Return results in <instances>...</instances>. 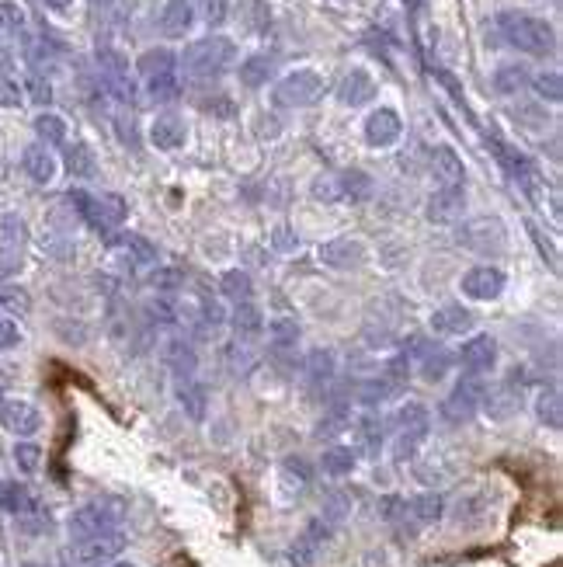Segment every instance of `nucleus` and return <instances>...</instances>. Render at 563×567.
Segmentation results:
<instances>
[{
	"label": "nucleus",
	"mask_w": 563,
	"mask_h": 567,
	"mask_svg": "<svg viewBox=\"0 0 563 567\" xmlns=\"http://www.w3.org/2000/svg\"><path fill=\"white\" fill-rule=\"evenodd\" d=\"M497 32L508 46L522 49L529 56H553L557 53V32H553L550 21L532 18L522 11H504L497 14Z\"/></svg>",
	"instance_id": "nucleus-1"
},
{
	"label": "nucleus",
	"mask_w": 563,
	"mask_h": 567,
	"mask_svg": "<svg viewBox=\"0 0 563 567\" xmlns=\"http://www.w3.org/2000/svg\"><path fill=\"white\" fill-rule=\"evenodd\" d=\"M428 428H431V411L418 401L404 404L393 418V460L407 463L418 456V449L428 439Z\"/></svg>",
	"instance_id": "nucleus-2"
},
{
	"label": "nucleus",
	"mask_w": 563,
	"mask_h": 567,
	"mask_svg": "<svg viewBox=\"0 0 563 567\" xmlns=\"http://www.w3.org/2000/svg\"><path fill=\"white\" fill-rule=\"evenodd\" d=\"M126 515V505L115 498H94L87 505H80L77 512L67 519V529L73 540H87V536H101V533H115V526Z\"/></svg>",
	"instance_id": "nucleus-3"
},
{
	"label": "nucleus",
	"mask_w": 563,
	"mask_h": 567,
	"mask_svg": "<svg viewBox=\"0 0 563 567\" xmlns=\"http://www.w3.org/2000/svg\"><path fill=\"white\" fill-rule=\"evenodd\" d=\"M237 56V46L223 35H209V39H199L185 49V74L192 77H219Z\"/></svg>",
	"instance_id": "nucleus-4"
},
{
	"label": "nucleus",
	"mask_w": 563,
	"mask_h": 567,
	"mask_svg": "<svg viewBox=\"0 0 563 567\" xmlns=\"http://www.w3.org/2000/svg\"><path fill=\"white\" fill-rule=\"evenodd\" d=\"M126 550V536L115 529V533L87 536V540H73L63 550V567H105Z\"/></svg>",
	"instance_id": "nucleus-5"
},
{
	"label": "nucleus",
	"mask_w": 563,
	"mask_h": 567,
	"mask_svg": "<svg viewBox=\"0 0 563 567\" xmlns=\"http://www.w3.org/2000/svg\"><path fill=\"white\" fill-rule=\"evenodd\" d=\"M383 515L390 522H411V526H435L445 515V498L438 491L414 494V498H386Z\"/></svg>",
	"instance_id": "nucleus-6"
},
{
	"label": "nucleus",
	"mask_w": 563,
	"mask_h": 567,
	"mask_svg": "<svg viewBox=\"0 0 563 567\" xmlns=\"http://www.w3.org/2000/svg\"><path fill=\"white\" fill-rule=\"evenodd\" d=\"M70 202L80 209L87 223H91L98 234L112 237L119 230V223L126 220V202L119 195H87V192H70Z\"/></svg>",
	"instance_id": "nucleus-7"
},
{
	"label": "nucleus",
	"mask_w": 563,
	"mask_h": 567,
	"mask_svg": "<svg viewBox=\"0 0 563 567\" xmlns=\"http://www.w3.org/2000/svg\"><path fill=\"white\" fill-rule=\"evenodd\" d=\"M484 397H487V383L480 380V376H463V380L449 390V397L438 407V414H442L449 425H466V421L484 407Z\"/></svg>",
	"instance_id": "nucleus-8"
},
{
	"label": "nucleus",
	"mask_w": 563,
	"mask_h": 567,
	"mask_svg": "<svg viewBox=\"0 0 563 567\" xmlns=\"http://www.w3.org/2000/svg\"><path fill=\"white\" fill-rule=\"evenodd\" d=\"M407 387V359L404 355H397V359H390L383 366V373L372 376V380H365L362 387H358V404L362 407H383L386 401H393V397H400V390Z\"/></svg>",
	"instance_id": "nucleus-9"
},
{
	"label": "nucleus",
	"mask_w": 563,
	"mask_h": 567,
	"mask_svg": "<svg viewBox=\"0 0 563 567\" xmlns=\"http://www.w3.org/2000/svg\"><path fill=\"white\" fill-rule=\"evenodd\" d=\"M459 244L473 254L497 258V254L508 251V230H504V223L497 216H477V220H466L459 227Z\"/></svg>",
	"instance_id": "nucleus-10"
},
{
	"label": "nucleus",
	"mask_w": 563,
	"mask_h": 567,
	"mask_svg": "<svg viewBox=\"0 0 563 567\" xmlns=\"http://www.w3.org/2000/svg\"><path fill=\"white\" fill-rule=\"evenodd\" d=\"M324 91L327 84L317 70H292V74H285L279 87H275V101H279L282 108H310L324 98Z\"/></svg>",
	"instance_id": "nucleus-11"
},
{
	"label": "nucleus",
	"mask_w": 563,
	"mask_h": 567,
	"mask_svg": "<svg viewBox=\"0 0 563 567\" xmlns=\"http://www.w3.org/2000/svg\"><path fill=\"white\" fill-rule=\"evenodd\" d=\"M334 536V522L327 519V515H317V519H310L303 526V533L292 540L289 547V564L292 567H310L317 564V557L324 554V547L331 543Z\"/></svg>",
	"instance_id": "nucleus-12"
},
{
	"label": "nucleus",
	"mask_w": 563,
	"mask_h": 567,
	"mask_svg": "<svg viewBox=\"0 0 563 567\" xmlns=\"http://www.w3.org/2000/svg\"><path fill=\"white\" fill-rule=\"evenodd\" d=\"M456 362L463 366L466 376H484L497 366V341L491 334H473L470 341H463Z\"/></svg>",
	"instance_id": "nucleus-13"
},
{
	"label": "nucleus",
	"mask_w": 563,
	"mask_h": 567,
	"mask_svg": "<svg viewBox=\"0 0 563 567\" xmlns=\"http://www.w3.org/2000/svg\"><path fill=\"white\" fill-rule=\"evenodd\" d=\"M504 282L508 279H504V272L497 265H477L463 275L459 293L470 296V300H477V303H487V300H497V296L504 293Z\"/></svg>",
	"instance_id": "nucleus-14"
},
{
	"label": "nucleus",
	"mask_w": 563,
	"mask_h": 567,
	"mask_svg": "<svg viewBox=\"0 0 563 567\" xmlns=\"http://www.w3.org/2000/svg\"><path fill=\"white\" fill-rule=\"evenodd\" d=\"M98 67H101V81H105L108 91H112L122 105H133L136 87H133V81H129V63L122 60L119 53H112V49H101Z\"/></svg>",
	"instance_id": "nucleus-15"
},
{
	"label": "nucleus",
	"mask_w": 563,
	"mask_h": 567,
	"mask_svg": "<svg viewBox=\"0 0 563 567\" xmlns=\"http://www.w3.org/2000/svg\"><path fill=\"white\" fill-rule=\"evenodd\" d=\"M320 261L334 272H352V268H362L365 261V244L358 237H334V241L320 244Z\"/></svg>",
	"instance_id": "nucleus-16"
},
{
	"label": "nucleus",
	"mask_w": 563,
	"mask_h": 567,
	"mask_svg": "<svg viewBox=\"0 0 563 567\" xmlns=\"http://www.w3.org/2000/svg\"><path fill=\"white\" fill-rule=\"evenodd\" d=\"M334 369H338V362H334L331 348H313V352H306V359H303L306 387H310L313 394H324V390L334 383Z\"/></svg>",
	"instance_id": "nucleus-17"
},
{
	"label": "nucleus",
	"mask_w": 563,
	"mask_h": 567,
	"mask_svg": "<svg viewBox=\"0 0 563 567\" xmlns=\"http://www.w3.org/2000/svg\"><path fill=\"white\" fill-rule=\"evenodd\" d=\"M0 425L11 435H35L42 425V414L28 401H4L0 404Z\"/></svg>",
	"instance_id": "nucleus-18"
},
{
	"label": "nucleus",
	"mask_w": 563,
	"mask_h": 567,
	"mask_svg": "<svg viewBox=\"0 0 563 567\" xmlns=\"http://www.w3.org/2000/svg\"><path fill=\"white\" fill-rule=\"evenodd\" d=\"M400 133H404V122H400V115L393 108H376L365 119V140L372 147H393L400 140Z\"/></svg>",
	"instance_id": "nucleus-19"
},
{
	"label": "nucleus",
	"mask_w": 563,
	"mask_h": 567,
	"mask_svg": "<svg viewBox=\"0 0 563 567\" xmlns=\"http://www.w3.org/2000/svg\"><path fill=\"white\" fill-rule=\"evenodd\" d=\"M431 174H435L442 188H463V181H466L463 157H459L452 147H435L431 150Z\"/></svg>",
	"instance_id": "nucleus-20"
},
{
	"label": "nucleus",
	"mask_w": 563,
	"mask_h": 567,
	"mask_svg": "<svg viewBox=\"0 0 563 567\" xmlns=\"http://www.w3.org/2000/svg\"><path fill=\"white\" fill-rule=\"evenodd\" d=\"M466 209V192L463 188H438L428 199V220L431 223H456Z\"/></svg>",
	"instance_id": "nucleus-21"
},
{
	"label": "nucleus",
	"mask_w": 563,
	"mask_h": 567,
	"mask_svg": "<svg viewBox=\"0 0 563 567\" xmlns=\"http://www.w3.org/2000/svg\"><path fill=\"white\" fill-rule=\"evenodd\" d=\"M192 21H195L192 0H167L164 11H160V32H164L167 39H185Z\"/></svg>",
	"instance_id": "nucleus-22"
},
{
	"label": "nucleus",
	"mask_w": 563,
	"mask_h": 567,
	"mask_svg": "<svg viewBox=\"0 0 563 567\" xmlns=\"http://www.w3.org/2000/svg\"><path fill=\"white\" fill-rule=\"evenodd\" d=\"M372 94H376V81H372V74L362 67L348 70L345 81L338 84V101L348 108H358L365 105V101H372Z\"/></svg>",
	"instance_id": "nucleus-23"
},
{
	"label": "nucleus",
	"mask_w": 563,
	"mask_h": 567,
	"mask_svg": "<svg viewBox=\"0 0 563 567\" xmlns=\"http://www.w3.org/2000/svg\"><path fill=\"white\" fill-rule=\"evenodd\" d=\"M497 157H501V164L508 167V174L511 178L518 181V185L525 188L529 195H536V185H539V174H536V167L529 164V157L525 154H518V150H511V147H497Z\"/></svg>",
	"instance_id": "nucleus-24"
},
{
	"label": "nucleus",
	"mask_w": 563,
	"mask_h": 567,
	"mask_svg": "<svg viewBox=\"0 0 563 567\" xmlns=\"http://www.w3.org/2000/svg\"><path fill=\"white\" fill-rule=\"evenodd\" d=\"M21 164H25L28 178H32L35 185H49V181L56 178V157L49 154V147H42V143H32V147L25 150V157H21Z\"/></svg>",
	"instance_id": "nucleus-25"
},
{
	"label": "nucleus",
	"mask_w": 563,
	"mask_h": 567,
	"mask_svg": "<svg viewBox=\"0 0 563 567\" xmlns=\"http://www.w3.org/2000/svg\"><path fill=\"white\" fill-rule=\"evenodd\" d=\"M185 122L178 119V115H160L157 122L150 126V140L157 150H178L181 143H185Z\"/></svg>",
	"instance_id": "nucleus-26"
},
{
	"label": "nucleus",
	"mask_w": 563,
	"mask_h": 567,
	"mask_svg": "<svg viewBox=\"0 0 563 567\" xmlns=\"http://www.w3.org/2000/svg\"><path fill=\"white\" fill-rule=\"evenodd\" d=\"M164 362L174 369V373L181 376V380H192L195 362H199V359H195V348L188 345L185 338H171V341L164 345Z\"/></svg>",
	"instance_id": "nucleus-27"
},
{
	"label": "nucleus",
	"mask_w": 563,
	"mask_h": 567,
	"mask_svg": "<svg viewBox=\"0 0 563 567\" xmlns=\"http://www.w3.org/2000/svg\"><path fill=\"white\" fill-rule=\"evenodd\" d=\"M178 67V56L171 49H146V53L136 60V70H140L143 81H153V77H164V74H174Z\"/></svg>",
	"instance_id": "nucleus-28"
},
{
	"label": "nucleus",
	"mask_w": 563,
	"mask_h": 567,
	"mask_svg": "<svg viewBox=\"0 0 563 567\" xmlns=\"http://www.w3.org/2000/svg\"><path fill=\"white\" fill-rule=\"evenodd\" d=\"M355 428H358V442H362L365 453L379 456V449H383V435H386V421L379 418L376 411H365Z\"/></svg>",
	"instance_id": "nucleus-29"
},
{
	"label": "nucleus",
	"mask_w": 563,
	"mask_h": 567,
	"mask_svg": "<svg viewBox=\"0 0 563 567\" xmlns=\"http://www.w3.org/2000/svg\"><path fill=\"white\" fill-rule=\"evenodd\" d=\"M219 293L233 303H251V296H254L251 275H247L244 268H230V272L219 275Z\"/></svg>",
	"instance_id": "nucleus-30"
},
{
	"label": "nucleus",
	"mask_w": 563,
	"mask_h": 567,
	"mask_svg": "<svg viewBox=\"0 0 563 567\" xmlns=\"http://www.w3.org/2000/svg\"><path fill=\"white\" fill-rule=\"evenodd\" d=\"M299 338H303V327H299L296 317H275V321H268V341H272L275 352L296 348Z\"/></svg>",
	"instance_id": "nucleus-31"
},
{
	"label": "nucleus",
	"mask_w": 563,
	"mask_h": 567,
	"mask_svg": "<svg viewBox=\"0 0 563 567\" xmlns=\"http://www.w3.org/2000/svg\"><path fill=\"white\" fill-rule=\"evenodd\" d=\"M431 327L438 334H466L473 327V314L466 307H442L431 314Z\"/></svg>",
	"instance_id": "nucleus-32"
},
{
	"label": "nucleus",
	"mask_w": 563,
	"mask_h": 567,
	"mask_svg": "<svg viewBox=\"0 0 563 567\" xmlns=\"http://www.w3.org/2000/svg\"><path fill=\"white\" fill-rule=\"evenodd\" d=\"M178 404L185 407V414L192 421H202V418H206V407H209L206 387H202V383H195V380H181L178 383Z\"/></svg>",
	"instance_id": "nucleus-33"
},
{
	"label": "nucleus",
	"mask_w": 563,
	"mask_h": 567,
	"mask_svg": "<svg viewBox=\"0 0 563 567\" xmlns=\"http://www.w3.org/2000/svg\"><path fill=\"white\" fill-rule=\"evenodd\" d=\"M310 484H313V467L303 460V456H289V460H282V487L285 491L303 494Z\"/></svg>",
	"instance_id": "nucleus-34"
},
{
	"label": "nucleus",
	"mask_w": 563,
	"mask_h": 567,
	"mask_svg": "<svg viewBox=\"0 0 563 567\" xmlns=\"http://www.w3.org/2000/svg\"><path fill=\"white\" fill-rule=\"evenodd\" d=\"M452 352L442 345H424L421 352V376L424 380H445V373L452 369Z\"/></svg>",
	"instance_id": "nucleus-35"
},
{
	"label": "nucleus",
	"mask_w": 563,
	"mask_h": 567,
	"mask_svg": "<svg viewBox=\"0 0 563 567\" xmlns=\"http://www.w3.org/2000/svg\"><path fill=\"white\" fill-rule=\"evenodd\" d=\"M233 331H237V338H258L265 331V314L254 303H237V310H233Z\"/></svg>",
	"instance_id": "nucleus-36"
},
{
	"label": "nucleus",
	"mask_w": 563,
	"mask_h": 567,
	"mask_svg": "<svg viewBox=\"0 0 563 567\" xmlns=\"http://www.w3.org/2000/svg\"><path fill=\"white\" fill-rule=\"evenodd\" d=\"M320 470L327 477H348L355 470V453L348 446H331L320 456Z\"/></svg>",
	"instance_id": "nucleus-37"
},
{
	"label": "nucleus",
	"mask_w": 563,
	"mask_h": 567,
	"mask_svg": "<svg viewBox=\"0 0 563 567\" xmlns=\"http://www.w3.org/2000/svg\"><path fill=\"white\" fill-rule=\"evenodd\" d=\"M35 133H39L42 147H63V143H67V122L53 112H42L39 119H35Z\"/></svg>",
	"instance_id": "nucleus-38"
},
{
	"label": "nucleus",
	"mask_w": 563,
	"mask_h": 567,
	"mask_svg": "<svg viewBox=\"0 0 563 567\" xmlns=\"http://www.w3.org/2000/svg\"><path fill=\"white\" fill-rule=\"evenodd\" d=\"M536 414H539V421H543V425H550L553 432H560V425H563V401H560V390L557 387L543 390V394L536 397Z\"/></svg>",
	"instance_id": "nucleus-39"
},
{
	"label": "nucleus",
	"mask_w": 563,
	"mask_h": 567,
	"mask_svg": "<svg viewBox=\"0 0 563 567\" xmlns=\"http://www.w3.org/2000/svg\"><path fill=\"white\" fill-rule=\"evenodd\" d=\"M272 70H275L272 56H251V60L240 63V84H244V87H261V84H268Z\"/></svg>",
	"instance_id": "nucleus-40"
},
{
	"label": "nucleus",
	"mask_w": 563,
	"mask_h": 567,
	"mask_svg": "<svg viewBox=\"0 0 563 567\" xmlns=\"http://www.w3.org/2000/svg\"><path fill=\"white\" fill-rule=\"evenodd\" d=\"M146 94H150V101H157V105H171V101H178V94H181L178 74H164V77L146 81Z\"/></svg>",
	"instance_id": "nucleus-41"
},
{
	"label": "nucleus",
	"mask_w": 563,
	"mask_h": 567,
	"mask_svg": "<svg viewBox=\"0 0 563 567\" xmlns=\"http://www.w3.org/2000/svg\"><path fill=\"white\" fill-rule=\"evenodd\" d=\"M119 247H122V254H126L129 261H136V265H153V261H157V251H153V244L143 241L140 234L119 237Z\"/></svg>",
	"instance_id": "nucleus-42"
},
{
	"label": "nucleus",
	"mask_w": 563,
	"mask_h": 567,
	"mask_svg": "<svg viewBox=\"0 0 563 567\" xmlns=\"http://www.w3.org/2000/svg\"><path fill=\"white\" fill-rule=\"evenodd\" d=\"M529 84L536 87V94H539L543 101H550V105H560V98H563V81H560L557 70H543V74L529 77Z\"/></svg>",
	"instance_id": "nucleus-43"
},
{
	"label": "nucleus",
	"mask_w": 563,
	"mask_h": 567,
	"mask_svg": "<svg viewBox=\"0 0 563 567\" xmlns=\"http://www.w3.org/2000/svg\"><path fill=\"white\" fill-rule=\"evenodd\" d=\"M525 84H529V70H525V67H497L494 87L501 94H522Z\"/></svg>",
	"instance_id": "nucleus-44"
},
{
	"label": "nucleus",
	"mask_w": 563,
	"mask_h": 567,
	"mask_svg": "<svg viewBox=\"0 0 563 567\" xmlns=\"http://www.w3.org/2000/svg\"><path fill=\"white\" fill-rule=\"evenodd\" d=\"M25 234V220L18 213H0V247H18Z\"/></svg>",
	"instance_id": "nucleus-45"
},
{
	"label": "nucleus",
	"mask_w": 563,
	"mask_h": 567,
	"mask_svg": "<svg viewBox=\"0 0 563 567\" xmlns=\"http://www.w3.org/2000/svg\"><path fill=\"white\" fill-rule=\"evenodd\" d=\"M25 32V11L14 0H0V35H21Z\"/></svg>",
	"instance_id": "nucleus-46"
},
{
	"label": "nucleus",
	"mask_w": 563,
	"mask_h": 567,
	"mask_svg": "<svg viewBox=\"0 0 563 567\" xmlns=\"http://www.w3.org/2000/svg\"><path fill=\"white\" fill-rule=\"evenodd\" d=\"M67 167H70L73 178H91V174H94L91 150H87L84 143H73V147L67 150Z\"/></svg>",
	"instance_id": "nucleus-47"
},
{
	"label": "nucleus",
	"mask_w": 563,
	"mask_h": 567,
	"mask_svg": "<svg viewBox=\"0 0 563 567\" xmlns=\"http://www.w3.org/2000/svg\"><path fill=\"white\" fill-rule=\"evenodd\" d=\"M14 463H18L21 474H39L42 449L35 446V442H18V446H14Z\"/></svg>",
	"instance_id": "nucleus-48"
},
{
	"label": "nucleus",
	"mask_w": 563,
	"mask_h": 567,
	"mask_svg": "<svg viewBox=\"0 0 563 567\" xmlns=\"http://www.w3.org/2000/svg\"><path fill=\"white\" fill-rule=\"evenodd\" d=\"M338 181H341V199H345V195H352V199H365V195L372 192V181L365 171H348V174H341Z\"/></svg>",
	"instance_id": "nucleus-49"
},
{
	"label": "nucleus",
	"mask_w": 563,
	"mask_h": 567,
	"mask_svg": "<svg viewBox=\"0 0 563 567\" xmlns=\"http://www.w3.org/2000/svg\"><path fill=\"white\" fill-rule=\"evenodd\" d=\"M240 7H244V25L254 28V32H265L272 25V14H268V7L261 0H244Z\"/></svg>",
	"instance_id": "nucleus-50"
},
{
	"label": "nucleus",
	"mask_w": 563,
	"mask_h": 567,
	"mask_svg": "<svg viewBox=\"0 0 563 567\" xmlns=\"http://www.w3.org/2000/svg\"><path fill=\"white\" fill-rule=\"evenodd\" d=\"M313 199L317 202H338L341 199V181L334 178V174H320V178L313 181Z\"/></svg>",
	"instance_id": "nucleus-51"
},
{
	"label": "nucleus",
	"mask_w": 563,
	"mask_h": 567,
	"mask_svg": "<svg viewBox=\"0 0 563 567\" xmlns=\"http://www.w3.org/2000/svg\"><path fill=\"white\" fill-rule=\"evenodd\" d=\"M226 359H230V369H233V373H240V376H247V373H251V366H254V355L247 352V348L240 345V341H233V345L226 348Z\"/></svg>",
	"instance_id": "nucleus-52"
},
{
	"label": "nucleus",
	"mask_w": 563,
	"mask_h": 567,
	"mask_svg": "<svg viewBox=\"0 0 563 567\" xmlns=\"http://www.w3.org/2000/svg\"><path fill=\"white\" fill-rule=\"evenodd\" d=\"M199 11L209 25H223L226 14H230V4H226V0H199Z\"/></svg>",
	"instance_id": "nucleus-53"
},
{
	"label": "nucleus",
	"mask_w": 563,
	"mask_h": 567,
	"mask_svg": "<svg viewBox=\"0 0 563 567\" xmlns=\"http://www.w3.org/2000/svg\"><path fill=\"white\" fill-rule=\"evenodd\" d=\"M0 307H4V310H21V314H25V310H28V293H25V289L4 286V289H0Z\"/></svg>",
	"instance_id": "nucleus-54"
},
{
	"label": "nucleus",
	"mask_w": 563,
	"mask_h": 567,
	"mask_svg": "<svg viewBox=\"0 0 563 567\" xmlns=\"http://www.w3.org/2000/svg\"><path fill=\"white\" fill-rule=\"evenodd\" d=\"M0 105H4V108L21 105V87L4 74V67H0Z\"/></svg>",
	"instance_id": "nucleus-55"
},
{
	"label": "nucleus",
	"mask_w": 563,
	"mask_h": 567,
	"mask_svg": "<svg viewBox=\"0 0 563 567\" xmlns=\"http://www.w3.org/2000/svg\"><path fill=\"white\" fill-rule=\"evenodd\" d=\"M28 94H32V101H39V105H49L53 101V87L42 74H32L28 77Z\"/></svg>",
	"instance_id": "nucleus-56"
},
{
	"label": "nucleus",
	"mask_w": 563,
	"mask_h": 567,
	"mask_svg": "<svg viewBox=\"0 0 563 567\" xmlns=\"http://www.w3.org/2000/svg\"><path fill=\"white\" fill-rule=\"evenodd\" d=\"M21 341V327L7 314H0V348H14Z\"/></svg>",
	"instance_id": "nucleus-57"
},
{
	"label": "nucleus",
	"mask_w": 563,
	"mask_h": 567,
	"mask_svg": "<svg viewBox=\"0 0 563 567\" xmlns=\"http://www.w3.org/2000/svg\"><path fill=\"white\" fill-rule=\"evenodd\" d=\"M18 265H21V254H18V247H4V251H0V275H11V272H18Z\"/></svg>",
	"instance_id": "nucleus-58"
},
{
	"label": "nucleus",
	"mask_w": 563,
	"mask_h": 567,
	"mask_svg": "<svg viewBox=\"0 0 563 567\" xmlns=\"http://www.w3.org/2000/svg\"><path fill=\"white\" fill-rule=\"evenodd\" d=\"M115 122H119V136H122V143H129V147H136V122H133V115H126V112H122Z\"/></svg>",
	"instance_id": "nucleus-59"
},
{
	"label": "nucleus",
	"mask_w": 563,
	"mask_h": 567,
	"mask_svg": "<svg viewBox=\"0 0 563 567\" xmlns=\"http://www.w3.org/2000/svg\"><path fill=\"white\" fill-rule=\"evenodd\" d=\"M272 241H275V247H279V251H292V247H299L296 234H292L289 227H279V230H275Z\"/></svg>",
	"instance_id": "nucleus-60"
},
{
	"label": "nucleus",
	"mask_w": 563,
	"mask_h": 567,
	"mask_svg": "<svg viewBox=\"0 0 563 567\" xmlns=\"http://www.w3.org/2000/svg\"><path fill=\"white\" fill-rule=\"evenodd\" d=\"M46 7H53V11H67L70 7V0H42Z\"/></svg>",
	"instance_id": "nucleus-61"
},
{
	"label": "nucleus",
	"mask_w": 563,
	"mask_h": 567,
	"mask_svg": "<svg viewBox=\"0 0 563 567\" xmlns=\"http://www.w3.org/2000/svg\"><path fill=\"white\" fill-rule=\"evenodd\" d=\"M105 567H136V564H129V561H112V564H105Z\"/></svg>",
	"instance_id": "nucleus-62"
},
{
	"label": "nucleus",
	"mask_w": 563,
	"mask_h": 567,
	"mask_svg": "<svg viewBox=\"0 0 563 567\" xmlns=\"http://www.w3.org/2000/svg\"><path fill=\"white\" fill-rule=\"evenodd\" d=\"M0 404H4V390H0Z\"/></svg>",
	"instance_id": "nucleus-63"
},
{
	"label": "nucleus",
	"mask_w": 563,
	"mask_h": 567,
	"mask_svg": "<svg viewBox=\"0 0 563 567\" xmlns=\"http://www.w3.org/2000/svg\"><path fill=\"white\" fill-rule=\"evenodd\" d=\"M25 567H39V564H25Z\"/></svg>",
	"instance_id": "nucleus-64"
}]
</instances>
